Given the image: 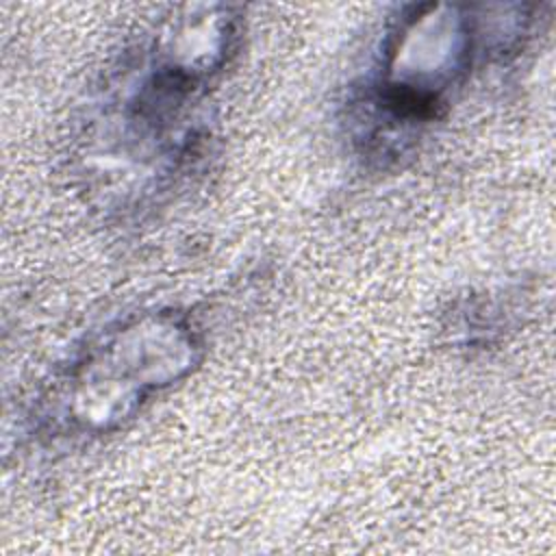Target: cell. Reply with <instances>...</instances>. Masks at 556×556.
I'll return each instance as SVG.
<instances>
[{
  "mask_svg": "<svg viewBox=\"0 0 556 556\" xmlns=\"http://www.w3.org/2000/svg\"><path fill=\"white\" fill-rule=\"evenodd\" d=\"M202 339L176 311L135 315L93 339L48 395L46 421L63 434H102L200 361Z\"/></svg>",
  "mask_w": 556,
  "mask_h": 556,
  "instance_id": "obj_1",
  "label": "cell"
},
{
  "mask_svg": "<svg viewBox=\"0 0 556 556\" xmlns=\"http://www.w3.org/2000/svg\"><path fill=\"white\" fill-rule=\"evenodd\" d=\"M476 50L473 20L458 7L428 4L393 33L378 83V102L393 119H428L458 87Z\"/></svg>",
  "mask_w": 556,
  "mask_h": 556,
  "instance_id": "obj_2",
  "label": "cell"
}]
</instances>
